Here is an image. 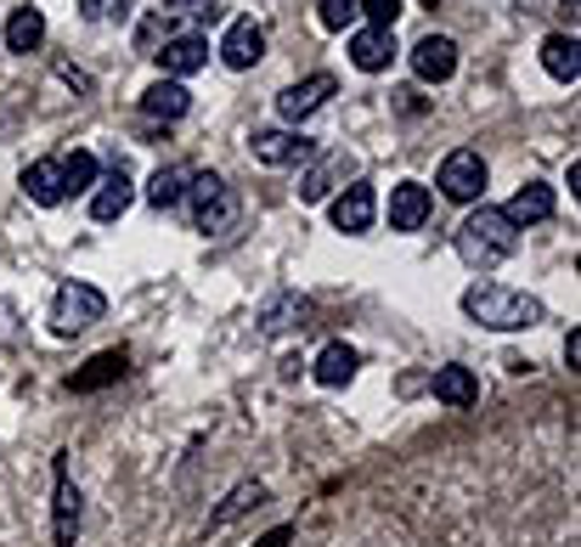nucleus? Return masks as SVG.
Segmentation results:
<instances>
[{
	"label": "nucleus",
	"instance_id": "f257e3e1",
	"mask_svg": "<svg viewBox=\"0 0 581 547\" xmlns=\"http://www.w3.org/2000/svg\"><path fill=\"white\" fill-rule=\"evenodd\" d=\"M463 317L492 333H519V328L542 322V300H530L519 288H503V282H474V288H463Z\"/></svg>",
	"mask_w": 581,
	"mask_h": 547
},
{
	"label": "nucleus",
	"instance_id": "f03ea898",
	"mask_svg": "<svg viewBox=\"0 0 581 547\" xmlns=\"http://www.w3.org/2000/svg\"><path fill=\"white\" fill-rule=\"evenodd\" d=\"M514 248H519V226H514L503 210H486V204H480V210L458 226V255H463V266H474V271L503 266Z\"/></svg>",
	"mask_w": 581,
	"mask_h": 547
},
{
	"label": "nucleus",
	"instance_id": "7ed1b4c3",
	"mask_svg": "<svg viewBox=\"0 0 581 547\" xmlns=\"http://www.w3.org/2000/svg\"><path fill=\"white\" fill-rule=\"evenodd\" d=\"M186 204H192V226L198 232H226L232 221H237V197H232V186L215 175V170H198V175H186Z\"/></svg>",
	"mask_w": 581,
	"mask_h": 547
},
{
	"label": "nucleus",
	"instance_id": "20e7f679",
	"mask_svg": "<svg viewBox=\"0 0 581 547\" xmlns=\"http://www.w3.org/2000/svg\"><path fill=\"white\" fill-rule=\"evenodd\" d=\"M103 311H108L103 288H90V282H63L57 300H52V328H57L63 339H74V333H85L90 322H103Z\"/></svg>",
	"mask_w": 581,
	"mask_h": 547
},
{
	"label": "nucleus",
	"instance_id": "39448f33",
	"mask_svg": "<svg viewBox=\"0 0 581 547\" xmlns=\"http://www.w3.org/2000/svg\"><path fill=\"white\" fill-rule=\"evenodd\" d=\"M441 192L452 197V204H474V197L486 192V159H480L474 147H458V153H446V164H441Z\"/></svg>",
	"mask_w": 581,
	"mask_h": 547
},
{
	"label": "nucleus",
	"instance_id": "423d86ee",
	"mask_svg": "<svg viewBox=\"0 0 581 547\" xmlns=\"http://www.w3.org/2000/svg\"><path fill=\"white\" fill-rule=\"evenodd\" d=\"M79 514H85V496H79V485L68 480V452H57V503H52V541H57V547H74Z\"/></svg>",
	"mask_w": 581,
	"mask_h": 547
},
{
	"label": "nucleus",
	"instance_id": "0eeeda50",
	"mask_svg": "<svg viewBox=\"0 0 581 547\" xmlns=\"http://www.w3.org/2000/svg\"><path fill=\"white\" fill-rule=\"evenodd\" d=\"M412 74H418L423 85H446V79L458 74V45H452L446 34H423V40L412 45Z\"/></svg>",
	"mask_w": 581,
	"mask_h": 547
},
{
	"label": "nucleus",
	"instance_id": "6e6552de",
	"mask_svg": "<svg viewBox=\"0 0 581 547\" xmlns=\"http://www.w3.org/2000/svg\"><path fill=\"white\" fill-rule=\"evenodd\" d=\"M338 90V79L333 74H311V79H300V85H288L282 96H277V114L288 119V125H300V119H311L327 96Z\"/></svg>",
	"mask_w": 581,
	"mask_h": 547
},
{
	"label": "nucleus",
	"instance_id": "1a4fd4ad",
	"mask_svg": "<svg viewBox=\"0 0 581 547\" xmlns=\"http://www.w3.org/2000/svg\"><path fill=\"white\" fill-rule=\"evenodd\" d=\"M260 57H266V29H260L255 18H237V23L226 29V40H220V63L244 74V68H255Z\"/></svg>",
	"mask_w": 581,
	"mask_h": 547
},
{
	"label": "nucleus",
	"instance_id": "9d476101",
	"mask_svg": "<svg viewBox=\"0 0 581 547\" xmlns=\"http://www.w3.org/2000/svg\"><path fill=\"white\" fill-rule=\"evenodd\" d=\"M373 215H378V192H373L367 181H351L345 192L333 197V226H338V232H351V237L367 232Z\"/></svg>",
	"mask_w": 581,
	"mask_h": 547
},
{
	"label": "nucleus",
	"instance_id": "9b49d317",
	"mask_svg": "<svg viewBox=\"0 0 581 547\" xmlns=\"http://www.w3.org/2000/svg\"><path fill=\"white\" fill-rule=\"evenodd\" d=\"M153 57L164 63V79H186V74L209 68V40L204 34H175V40H164V52H153Z\"/></svg>",
	"mask_w": 581,
	"mask_h": 547
},
{
	"label": "nucleus",
	"instance_id": "f8f14e48",
	"mask_svg": "<svg viewBox=\"0 0 581 547\" xmlns=\"http://www.w3.org/2000/svg\"><path fill=\"white\" fill-rule=\"evenodd\" d=\"M125 367H130V351H119V344H114V351H96L79 373H68V389H74V395L108 389V384H119V378H125Z\"/></svg>",
	"mask_w": 581,
	"mask_h": 547
},
{
	"label": "nucleus",
	"instance_id": "ddd939ff",
	"mask_svg": "<svg viewBox=\"0 0 581 547\" xmlns=\"http://www.w3.org/2000/svg\"><path fill=\"white\" fill-rule=\"evenodd\" d=\"M255 159L260 164H271V170H282V164H300V159H311L316 147L305 141V136H294V130H255Z\"/></svg>",
	"mask_w": 581,
	"mask_h": 547
},
{
	"label": "nucleus",
	"instance_id": "4468645a",
	"mask_svg": "<svg viewBox=\"0 0 581 547\" xmlns=\"http://www.w3.org/2000/svg\"><path fill=\"white\" fill-rule=\"evenodd\" d=\"M351 63L362 68V74H384L396 63V34L390 29H362L356 40H351Z\"/></svg>",
	"mask_w": 581,
	"mask_h": 547
},
{
	"label": "nucleus",
	"instance_id": "2eb2a0df",
	"mask_svg": "<svg viewBox=\"0 0 581 547\" xmlns=\"http://www.w3.org/2000/svg\"><path fill=\"white\" fill-rule=\"evenodd\" d=\"M423 221H429V186L423 181H401L390 192V226L396 232H418Z\"/></svg>",
	"mask_w": 581,
	"mask_h": 547
},
{
	"label": "nucleus",
	"instance_id": "dca6fc26",
	"mask_svg": "<svg viewBox=\"0 0 581 547\" xmlns=\"http://www.w3.org/2000/svg\"><path fill=\"white\" fill-rule=\"evenodd\" d=\"M192 108V90L181 79H153L148 90H141V114L148 119H181Z\"/></svg>",
	"mask_w": 581,
	"mask_h": 547
},
{
	"label": "nucleus",
	"instance_id": "f3484780",
	"mask_svg": "<svg viewBox=\"0 0 581 547\" xmlns=\"http://www.w3.org/2000/svg\"><path fill=\"white\" fill-rule=\"evenodd\" d=\"M429 389H434V401H441V407H458V412L480 401V378L469 367H441Z\"/></svg>",
	"mask_w": 581,
	"mask_h": 547
},
{
	"label": "nucleus",
	"instance_id": "a211bd4d",
	"mask_svg": "<svg viewBox=\"0 0 581 547\" xmlns=\"http://www.w3.org/2000/svg\"><path fill=\"white\" fill-rule=\"evenodd\" d=\"M356 367H362V356L351 351V344H338V339H333L327 351L316 356V367H311V373H316V384H322V389H345V384L356 378Z\"/></svg>",
	"mask_w": 581,
	"mask_h": 547
},
{
	"label": "nucleus",
	"instance_id": "6ab92c4d",
	"mask_svg": "<svg viewBox=\"0 0 581 547\" xmlns=\"http://www.w3.org/2000/svg\"><path fill=\"white\" fill-rule=\"evenodd\" d=\"M542 68L559 85H575L581 79V45H575V34H548L542 40Z\"/></svg>",
	"mask_w": 581,
	"mask_h": 547
},
{
	"label": "nucleus",
	"instance_id": "aec40b11",
	"mask_svg": "<svg viewBox=\"0 0 581 547\" xmlns=\"http://www.w3.org/2000/svg\"><path fill=\"white\" fill-rule=\"evenodd\" d=\"M514 226H530V221H548L553 215V186H542V181H530V186H519L514 197H508V210H503Z\"/></svg>",
	"mask_w": 581,
	"mask_h": 547
},
{
	"label": "nucleus",
	"instance_id": "412c9836",
	"mask_svg": "<svg viewBox=\"0 0 581 547\" xmlns=\"http://www.w3.org/2000/svg\"><path fill=\"white\" fill-rule=\"evenodd\" d=\"M130 197H136L130 175H125V170H114V175L103 181V192L90 197V221H103V226H108V221H119V215L130 210Z\"/></svg>",
	"mask_w": 581,
	"mask_h": 547
},
{
	"label": "nucleus",
	"instance_id": "4be33fe9",
	"mask_svg": "<svg viewBox=\"0 0 581 547\" xmlns=\"http://www.w3.org/2000/svg\"><path fill=\"white\" fill-rule=\"evenodd\" d=\"M23 192L34 197L40 210H57V204H63V170H57L52 159L29 164V170H23Z\"/></svg>",
	"mask_w": 581,
	"mask_h": 547
},
{
	"label": "nucleus",
	"instance_id": "5701e85b",
	"mask_svg": "<svg viewBox=\"0 0 581 547\" xmlns=\"http://www.w3.org/2000/svg\"><path fill=\"white\" fill-rule=\"evenodd\" d=\"M266 503V485L260 480H244V485H232V496H226V503L209 514V530H226L232 519H244L249 508H260Z\"/></svg>",
	"mask_w": 581,
	"mask_h": 547
},
{
	"label": "nucleus",
	"instance_id": "b1692460",
	"mask_svg": "<svg viewBox=\"0 0 581 547\" xmlns=\"http://www.w3.org/2000/svg\"><path fill=\"white\" fill-rule=\"evenodd\" d=\"M345 175H351V159H345V153H333V159H322V164L300 181V197H305V204H322V197H327L338 181H345Z\"/></svg>",
	"mask_w": 581,
	"mask_h": 547
},
{
	"label": "nucleus",
	"instance_id": "393cba45",
	"mask_svg": "<svg viewBox=\"0 0 581 547\" xmlns=\"http://www.w3.org/2000/svg\"><path fill=\"white\" fill-rule=\"evenodd\" d=\"M40 40H45V18L34 7H18L7 23V52H40Z\"/></svg>",
	"mask_w": 581,
	"mask_h": 547
},
{
	"label": "nucleus",
	"instance_id": "a878e982",
	"mask_svg": "<svg viewBox=\"0 0 581 547\" xmlns=\"http://www.w3.org/2000/svg\"><path fill=\"white\" fill-rule=\"evenodd\" d=\"M181 192H186V170H181V164H164V170H153V181H148V204H153V210H170V204H181Z\"/></svg>",
	"mask_w": 581,
	"mask_h": 547
},
{
	"label": "nucleus",
	"instance_id": "bb28decb",
	"mask_svg": "<svg viewBox=\"0 0 581 547\" xmlns=\"http://www.w3.org/2000/svg\"><path fill=\"white\" fill-rule=\"evenodd\" d=\"M57 170H63V197L90 192V186H96V175H103V170H96V153H68Z\"/></svg>",
	"mask_w": 581,
	"mask_h": 547
},
{
	"label": "nucleus",
	"instance_id": "cd10ccee",
	"mask_svg": "<svg viewBox=\"0 0 581 547\" xmlns=\"http://www.w3.org/2000/svg\"><path fill=\"white\" fill-rule=\"evenodd\" d=\"M316 18H322V29H351L362 18V0H322Z\"/></svg>",
	"mask_w": 581,
	"mask_h": 547
},
{
	"label": "nucleus",
	"instance_id": "c85d7f7f",
	"mask_svg": "<svg viewBox=\"0 0 581 547\" xmlns=\"http://www.w3.org/2000/svg\"><path fill=\"white\" fill-rule=\"evenodd\" d=\"M362 18H367L373 29H396V18H401V0H362Z\"/></svg>",
	"mask_w": 581,
	"mask_h": 547
},
{
	"label": "nucleus",
	"instance_id": "c756f323",
	"mask_svg": "<svg viewBox=\"0 0 581 547\" xmlns=\"http://www.w3.org/2000/svg\"><path fill=\"white\" fill-rule=\"evenodd\" d=\"M305 311H311L305 300H282V305H271V311H266V333H282L288 317H305Z\"/></svg>",
	"mask_w": 581,
	"mask_h": 547
},
{
	"label": "nucleus",
	"instance_id": "7c9ffc66",
	"mask_svg": "<svg viewBox=\"0 0 581 547\" xmlns=\"http://www.w3.org/2000/svg\"><path fill=\"white\" fill-rule=\"evenodd\" d=\"M57 79H68L74 90H96V85H90V74H79L74 63H57Z\"/></svg>",
	"mask_w": 581,
	"mask_h": 547
},
{
	"label": "nucleus",
	"instance_id": "2f4dec72",
	"mask_svg": "<svg viewBox=\"0 0 581 547\" xmlns=\"http://www.w3.org/2000/svg\"><path fill=\"white\" fill-rule=\"evenodd\" d=\"M288 541H294V525H277V530H266L255 547H288Z\"/></svg>",
	"mask_w": 581,
	"mask_h": 547
},
{
	"label": "nucleus",
	"instance_id": "473e14b6",
	"mask_svg": "<svg viewBox=\"0 0 581 547\" xmlns=\"http://www.w3.org/2000/svg\"><path fill=\"white\" fill-rule=\"evenodd\" d=\"M564 362H570V367L581 362V333H575V328H570V339H564Z\"/></svg>",
	"mask_w": 581,
	"mask_h": 547
},
{
	"label": "nucleus",
	"instance_id": "72a5a7b5",
	"mask_svg": "<svg viewBox=\"0 0 581 547\" xmlns=\"http://www.w3.org/2000/svg\"><path fill=\"white\" fill-rule=\"evenodd\" d=\"M79 12H85V18H103V12H108V0H79Z\"/></svg>",
	"mask_w": 581,
	"mask_h": 547
},
{
	"label": "nucleus",
	"instance_id": "f704fd0d",
	"mask_svg": "<svg viewBox=\"0 0 581 547\" xmlns=\"http://www.w3.org/2000/svg\"><path fill=\"white\" fill-rule=\"evenodd\" d=\"M423 7H441V0H423Z\"/></svg>",
	"mask_w": 581,
	"mask_h": 547
},
{
	"label": "nucleus",
	"instance_id": "c9c22d12",
	"mask_svg": "<svg viewBox=\"0 0 581 547\" xmlns=\"http://www.w3.org/2000/svg\"><path fill=\"white\" fill-rule=\"evenodd\" d=\"M175 7H186V0H175Z\"/></svg>",
	"mask_w": 581,
	"mask_h": 547
}]
</instances>
